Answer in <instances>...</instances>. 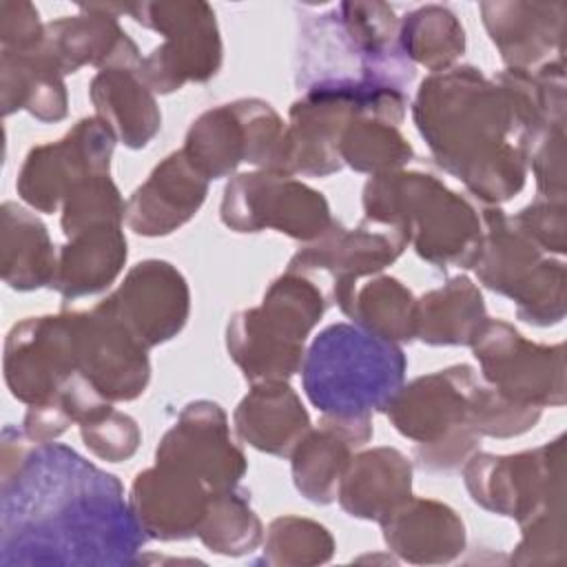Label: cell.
Here are the masks:
<instances>
[{
    "label": "cell",
    "mask_w": 567,
    "mask_h": 567,
    "mask_svg": "<svg viewBox=\"0 0 567 567\" xmlns=\"http://www.w3.org/2000/svg\"><path fill=\"white\" fill-rule=\"evenodd\" d=\"M372 432V414H321L319 425L310 427L290 454L297 492L315 505L334 503L348 461Z\"/></svg>",
    "instance_id": "obj_23"
},
{
    "label": "cell",
    "mask_w": 567,
    "mask_h": 567,
    "mask_svg": "<svg viewBox=\"0 0 567 567\" xmlns=\"http://www.w3.org/2000/svg\"><path fill=\"white\" fill-rule=\"evenodd\" d=\"M219 217L235 233L277 230L297 241L319 239L332 224L323 193L277 171H250L228 179Z\"/></svg>",
    "instance_id": "obj_11"
},
{
    "label": "cell",
    "mask_w": 567,
    "mask_h": 567,
    "mask_svg": "<svg viewBox=\"0 0 567 567\" xmlns=\"http://www.w3.org/2000/svg\"><path fill=\"white\" fill-rule=\"evenodd\" d=\"M414 295L390 275H374L359 281L339 303V310L354 326L392 343L414 339Z\"/></svg>",
    "instance_id": "obj_34"
},
{
    "label": "cell",
    "mask_w": 567,
    "mask_h": 567,
    "mask_svg": "<svg viewBox=\"0 0 567 567\" xmlns=\"http://www.w3.org/2000/svg\"><path fill=\"white\" fill-rule=\"evenodd\" d=\"M512 221L543 250V252H565V202L538 197L529 206L520 208Z\"/></svg>",
    "instance_id": "obj_45"
},
{
    "label": "cell",
    "mask_w": 567,
    "mask_h": 567,
    "mask_svg": "<svg viewBox=\"0 0 567 567\" xmlns=\"http://www.w3.org/2000/svg\"><path fill=\"white\" fill-rule=\"evenodd\" d=\"M326 312L321 288L301 272L277 277L259 306L228 319L226 350L248 383L288 381L301 370L306 339Z\"/></svg>",
    "instance_id": "obj_6"
},
{
    "label": "cell",
    "mask_w": 567,
    "mask_h": 567,
    "mask_svg": "<svg viewBox=\"0 0 567 567\" xmlns=\"http://www.w3.org/2000/svg\"><path fill=\"white\" fill-rule=\"evenodd\" d=\"M399 49L412 66L441 73L463 55L465 29L447 7L425 4L399 20Z\"/></svg>",
    "instance_id": "obj_35"
},
{
    "label": "cell",
    "mask_w": 567,
    "mask_h": 567,
    "mask_svg": "<svg viewBox=\"0 0 567 567\" xmlns=\"http://www.w3.org/2000/svg\"><path fill=\"white\" fill-rule=\"evenodd\" d=\"M520 543L512 551L514 565H563L565 563V503L543 509L520 525Z\"/></svg>",
    "instance_id": "obj_43"
},
{
    "label": "cell",
    "mask_w": 567,
    "mask_h": 567,
    "mask_svg": "<svg viewBox=\"0 0 567 567\" xmlns=\"http://www.w3.org/2000/svg\"><path fill=\"white\" fill-rule=\"evenodd\" d=\"M2 372L13 399L27 405L53 399L78 374V312L13 323L4 339Z\"/></svg>",
    "instance_id": "obj_13"
},
{
    "label": "cell",
    "mask_w": 567,
    "mask_h": 567,
    "mask_svg": "<svg viewBox=\"0 0 567 567\" xmlns=\"http://www.w3.org/2000/svg\"><path fill=\"white\" fill-rule=\"evenodd\" d=\"M78 16H62L44 24V38L38 51L62 75L82 66L140 69L137 44L120 27L111 4H80Z\"/></svg>",
    "instance_id": "obj_20"
},
{
    "label": "cell",
    "mask_w": 567,
    "mask_h": 567,
    "mask_svg": "<svg viewBox=\"0 0 567 567\" xmlns=\"http://www.w3.org/2000/svg\"><path fill=\"white\" fill-rule=\"evenodd\" d=\"M117 13H128L137 24L164 35L140 64V75L153 93H173L186 82H208L217 75L224 47L210 4L135 2L117 4Z\"/></svg>",
    "instance_id": "obj_8"
},
{
    "label": "cell",
    "mask_w": 567,
    "mask_h": 567,
    "mask_svg": "<svg viewBox=\"0 0 567 567\" xmlns=\"http://www.w3.org/2000/svg\"><path fill=\"white\" fill-rule=\"evenodd\" d=\"M78 372L111 403L142 396L151 381L148 348L104 301L78 312Z\"/></svg>",
    "instance_id": "obj_18"
},
{
    "label": "cell",
    "mask_w": 567,
    "mask_h": 567,
    "mask_svg": "<svg viewBox=\"0 0 567 567\" xmlns=\"http://www.w3.org/2000/svg\"><path fill=\"white\" fill-rule=\"evenodd\" d=\"M286 124L259 97H241L204 111L186 131L182 151L210 182L228 177L239 164L275 171Z\"/></svg>",
    "instance_id": "obj_10"
},
{
    "label": "cell",
    "mask_w": 567,
    "mask_h": 567,
    "mask_svg": "<svg viewBox=\"0 0 567 567\" xmlns=\"http://www.w3.org/2000/svg\"><path fill=\"white\" fill-rule=\"evenodd\" d=\"M527 168H532L538 195L565 202V124H543L523 140Z\"/></svg>",
    "instance_id": "obj_42"
},
{
    "label": "cell",
    "mask_w": 567,
    "mask_h": 567,
    "mask_svg": "<svg viewBox=\"0 0 567 567\" xmlns=\"http://www.w3.org/2000/svg\"><path fill=\"white\" fill-rule=\"evenodd\" d=\"M365 219L396 226L414 252L439 268H472L483 224L476 208L441 179L421 171L374 175L363 186Z\"/></svg>",
    "instance_id": "obj_4"
},
{
    "label": "cell",
    "mask_w": 567,
    "mask_h": 567,
    "mask_svg": "<svg viewBox=\"0 0 567 567\" xmlns=\"http://www.w3.org/2000/svg\"><path fill=\"white\" fill-rule=\"evenodd\" d=\"M518 319L532 326H554L565 317V266L545 257L512 297Z\"/></svg>",
    "instance_id": "obj_41"
},
{
    "label": "cell",
    "mask_w": 567,
    "mask_h": 567,
    "mask_svg": "<svg viewBox=\"0 0 567 567\" xmlns=\"http://www.w3.org/2000/svg\"><path fill=\"white\" fill-rule=\"evenodd\" d=\"M481 224L483 235L472 268L485 288L512 299L545 252L498 206L483 208Z\"/></svg>",
    "instance_id": "obj_30"
},
{
    "label": "cell",
    "mask_w": 567,
    "mask_h": 567,
    "mask_svg": "<svg viewBox=\"0 0 567 567\" xmlns=\"http://www.w3.org/2000/svg\"><path fill=\"white\" fill-rule=\"evenodd\" d=\"M64 75L58 73L44 55L35 51L0 55V104L2 115L16 111L31 113L38 122H60L69 113Z\"/></svg>",
    "instance_id": "obj_33"
},
{
    "label": "cell",
    "mask_w": 567,
    "mask_h": 567,
    "mask_svg": "<svg viewBox=\"0 0 567 567\" xmlns=\"http://www.w3.org/2000/svg\"><path fill=\"white\" fill-rule=\"evenodd\" d=\"M210 487L195 474L155 463L137 472L128 505L142 532L155 540H186L197 536Z\"/></svg>",
    "instance_id": "obj_21"
},
{
    "label": "cell",
    "mask_w": 567,
    "mask_h": 567,
    "mask_svg": "<svg viewBox=\"0 0 567 567\" xmlns=\"http://www.w3.org/2000/svg\"><path fill=\"white\" fill-rule=\"evenodd\" d=\"M343 166L370 177L401 171L412 162L414 148L399 124L377 111H363L350 120L339 142Z\"/></svg>",
    "instance_id": "obj_36"
},
{
    "label": "cell",
    "mask_w": 567,
    "mask_h": 567,
    "mask_svg": "<svg viewBox=\"0 0 567 567\" xmlns=\"http://www.w3.org/2000/svg\"><path fill=\"white\" fill-rule=\"evenodd\" d=\"M44 24L40 22L38 9L22 0L0 2V42L2 51L27 53L42 44Z\"/></svg>",
    "instance_id": "obj_46"
},
{
    "label": "cell",
    "mask_w": 567,
    "mask_h": 567,
    "mask_svg": "<svg viewBox=\"0 0 567 567\" xmlns=\"http://www.w3.org/2000/svg\"><path fill=\"white\" fill-rule=\"evenodd\" d=\"M334 554V538L321 523L303 516H277L264 538L261 563L272 567L323 565Z\"/></svg>",
    "instance_id": "obj_38"
},
{
    "label": "cell",
    "mask_w": 567,
    "mask_h": 567,
    "mask_svg": "<svg viewBox=\"0 0 567 567\" xmlns=\"http://www.w3.org/2000/svg\"><path fill=\"white\" fill-rule=\"evenodd\" d=\"M463 483L476 505L525 525L565 503V436L516 454L476 450L463 465Z\"/></svg>",
    "instance_id": "obj_9"
},
{
    "label": "cell",
    "mask_w": 567,
    "mask_h": 567,
    "mask_svg": "<svg viewBox=\"0 0 567 567\" xmlns=\"http://www.w3.org/2000/svg\"><path fill=\"white\" fill-rule=\"evenodd\" d=\"M481 379L503 396L534 408L565 403V346L525 339L503 319H485L470 343Z\"/></svg>",
    "instance_id": "obj_12"
},
{
    "label": "cell",
    "mask_w": 567,
    "mask_h": 567,
    "mask_svg": "<svg viewBox=\"0 0 567 567\" xmlns=\"http://www.w3.org/2000/svg\"><path fill=\"white\" fill-rule=\"evenodd\" d=\"M481 18L507 69H536L563 51L565 2L492 0L481 2Z\"/></svg>",
    "instance_id": "obj_24"
},
{
    "label": "cell",
    "mask_w": 567,
    "mask_h": 567,
    "mask_svg": "<svg viewBox=\"0 0 567 567\" xmlns=\"http://www.w3.org/2000/svg\"><path fill=\"white\" fill-rule=\"evenodd\" d=\"M379 525L388 549L412 565L452 563L467 543L461 516L434 498L408 496Z\"/></svg>",
    "instance_id": "obj_25"
},
{
    "label": "cell",
    "mask_w": 567,
    "mask_h": 567,
    "mask_svg": "<svg viewBox=\"0 0 567 567\" xmlns=\"http://www.w3.org/2000/svg\"><path fill=\"white\" fill-rule=\"evenodd\" d=\"M197 538L221 556H244L264 543V525L250 507V494L239 485L213 489L197 527Z\"/></svg>",
    "instance_id": "obj_37"
},
{
    "label": "cell",
    "mask_w": 567,
    "mask_h": 567,
    "mask_svg": "<svg viewBox=\"0 0 567 567\" xmlns=\"http://www.w3.org/2000/svg\"><path fill=\"white\" fill-rule=\"evenodd\" d=\"M126 237L120 224H100L78 235L58 250L51 290L64 299H80L106 290L126 264Z\"/></svg>",
    "instance_id": "obj_29"
},
{
    "label": "cell",
    "mask_w": 567,
    "mask_h": 567,
    "mask_svg": "<svg viewBox=\"0 0 567 567\" xmlns=\"http://www.w3.org/2000/svg\"><path fill=\"white\" fill-rule=\"evenodd\" d=\"M80 436L84 447L106 463L128 461L142 443L137 421L126 412H117L115 408L91 423H82Z\"/></svg>",
    "instance_id": "obj_44"
},
{
    "label": "cell",
    "mask_w": 567,
    "mask_h": 567,
    "mask_svg": "<svg viewBox=\"0 0 567 567\" xmlns=\"http://www.w3.org/2000/svg\"><path fill=\"white\" fill-rule=\"evenodd\" d=\"M89 97L117 142L128 148H144L162 128V113L155 93L140 75V69H102L89 84Z\"/></svg>",
    "instance_id": "obj_28"
},
{
    "label": "cell",
    "mask_w": 567,
    "mask_h": 567,
    "mask_svg": "<svg viewBox=\"0 0 567 567\" xmlns=\"http://www.w3.org/2000/svg\"><path fill=\"white\" fill-rule=\"evenodd\" d=\"M408 248V237L396 226H381L363 219L357 228L334 224L315 241L303 244L286 270L292 272H328L330 301L337 306L350 290L365 277L381 275L383 268L394 264Z\"/></svg>",
    "instance_id": "obj_16"
},
{
    "label": "cell",
    "mask_w": 567,
    "mask_h": 567,
    "mask_svg": "<svg viewBox=\"0 0 567 567\" xmlns=\"http://www.w3.org/2000/svg\"><path fill=\"white\" fill-rule=\"evenodd\" d=\"M543 410L534 405H520L507 396H503L496 388L487 385L478 379L472 388L470 396V425L476 434L492 439H512L529 432Z\"/></svg>",
    "instance_id": "obj_40"
},
{
    "label": "cell",
    "mask_w": 567,
    "mask_h": 567,
    "mask_svg": "<svg viewBox=\"0 0 567 567\" xmlns=\"http://www.w3.org/2000/svg\"><path fill=\"white\" fill-rule=\"evenodd\" d=\"M233 425L250 447L284 458L310 430V416L288 381H261L250 383L233 412Z\"/></svg>",
    "instance_id": "obj_27"
},
{
    "label": "cell",
    "mask_w": 567,
    "mask_h": 567,
    "mask_svg": "<svg viewBox=\"0 0 567 567\" xmlns=\"http://www.w3.org/2000/svg\"><path fill=\"white\" fill-rule=\"evenodd\" d=\"M0 565H131L146 543L117 476L75 450L2 430Z\"/></svg>",
    "instance_id": "obj_1"
},
{
    "label": "cell",
    "mask_w": 567,
    "mask_h": 567,
    "mask_svg": "<svg viewBox=\"0 0 567 567\" xmlns=\"http://www.w3.org/2000/svg\"><path fill=\"white\" fill-rule=\"evenodd\" d=\"M408 496H412V461L388 445L354 452L337 489L348 516L377 523Z\"/></svg>",
    "instance_id": "obj_26"
},
{
    "label": "cell",
    "mask_w": 567,
    "mask_h": 567,
    "mask_svg": "<svg viewBox=\"0 0 567 567\" xmlns=\"http://www.w3.org/2000/svg\"><path fill=\"white\" fill-rule=\"evenodd\" d=\"M58 250L38 215L4 202L0 208V272L2 281L20 292L51 286Z\"/></svg>",
    "instance_id": "obj_31"
},
{
    "label": "cell",
    "mask_w": 567,
    "mask_h": 567,
    "mask_svg": "<svg viewBox=\"0 0 567 567\" xmlns=\"http://www.w3.org/2000/svg\"><path fill=\"white\" fill-rule=\"evenodd\" d=\"M104 303L151 350L182 332L190 315L186 277L164 259L135 264Z\"/></svg>",
    "instance_id": "obj_19"
},
{
    "label": "cell",
    "mask_w": 567,
    "mask_h": 567,
    "mask_svg": "<svg viewBox=\"0 0 567 567\" xmlns=\"http://www.w3.org/2000/svg\"><path fill=\"white\" fill-rule=\"evenodd\" d=\"M60 226L66 237L78 235L91 226L120 224L124 221L126 202L111 175H93L78 182L62 202Z\"/></svg>",
    "instance_id": "obj_39"
},
{
    "label": "cell",
    "mask_w": 567,
    "mask_h": 567,
    "mask_svg": "<svg viewBox=\"0 0 567 567\" xmlns=\"http://www.w3.org/2000/svg\"><path fill=\"white\" fill-rule=\"evenodd\" d=\"M115 135L95 115L82 117L62 140L33 146L18 173L16 190L38 213H55L82 179L106 175Z\"/></svg>",
    "instance_id": "obj_14"
},
{
    "label": "cell",
    "mask_w": 567,
    "mask_h": 567,
    "mask_svg": "<svg viewBox=\"0 0 567 567\" xmlns=\"http://www.w3.org/2000/svg\"><path fill=\"white\" fill-rule=\"evenodd\" d=\"M408 359L399 343L354 323L323 328L306 350L301 381L321 414L354 416L385 410L403 385Z\"/></svg>",
    "instance_id": "obj_5"
},
{
    "label": "cell",
    "mask_w": 567,
    "mask_h": 567,
    "mask_svg": "<svg viewBox=\"0 0 567 567\" xmlns=\"http://www.w3.org/2000/svg\"><path fill=\"white\" fill-rule=\"evenodd\" d=\"M208 195V179L186 153L173 151L126 199L124 221L142 237H164L190 221Z\"/></svg>",
    "instance_id": "obj_22"
},
{
    "label": "cell",
    "mask_w": 567,
    "mask_h": 567,
    "mask_svg": "<svg viewBox=\"0 0 567 567\" xmlns=\"http://www.w3.org/2000/svg\"><path fill=\"white\" fill-rule=\"evenodd\" d=\"M476 381L472 365L456 363L403 383L383 412L394 430L416 445L478 436L470 425V396Z\"/></svg>",
    "instance_id": "obj_15"
},
{
    "label": "cell",
    "mask_w": 567,
    "mask_h": 567,
    "mask_svg": "<svg viewBox=\"0 0 567 567\" xmlns=\"http://www.w3.org/2000/svg\"><path fill=\"white\" fill-rule=\"evenodd\" d=\"M412 120L434 162L494 206L525 186V135L565 124V71L505 69L489 80L476 66L456 64L419 84Z\"/></svg>",
    "instance_id": "obj_2"
},
{
    "label": "cell",
    "mask_w": 567,
    "mask_h": 567,
    "mask_svg": "<svg viewBox=\"0 0 567 567\" xmlns=\"http://www.w3.org/2000/svg\"><path fill=\"white\" fill-rule=\"evenodd\" d=\"M485 319L487 310L478 286L458 275L416 299L414 339L427 346H470Z\"/></svg>",
    "instance_id": "obj_32"
},
{
    "label": "cell",
    "mask_w": 567,
    "mask_h": 567,
    "mask_svg": "<svg viewBox=\"0 0 567 567\" xmlns=\"http://www.w3.org/2000/svg\"><path fill=\"white\" fill-rule=\"evenodd\" d=\"M363 111H377L401 124L408 97L401 89L377 84L315 86L303 91L290 106L275 171L292 177H326L341 171V133Z\"/></svg>",
    "instance_id": "obj_7"
},
{
    "label": "cell",
    "mask_w": 567,
    "mask_h": 567,
    "mask_svg": "<svg viewBox=\"0 0 567 567\" xmlns=\"http://www.w3.org/2000/svg\"><path fill=\"white\" fill-rule=\"evenodd\" d=\"M155 463L186 470L210 489L239 485L248 461L230 436L228 416L219 403L197 399L186 403L175 425L159 439Z\"/></svg>",
    "instance_id": "obj_17"
},
{
    "label": "cell",
    "mask_w": 567,
    "mask_h": 567,
    "mask_svg": "<svg viewBox=\"0 0 567 567\" xmlns=\"http://www.w3.org/2000/svg\"><path fill=\"white\" fill-rule=\"evenodd\" d=\"M414 66L399 49V18L385 2H339L299 20L295 84L315 86L377 84L401 89Z\"/></svg>",
    "instance_id": "obj_3"
}]
</instances>
